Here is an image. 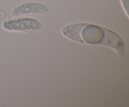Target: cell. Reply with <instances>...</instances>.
<instances>
[{"label":"cell","instance_id":"cell-2","mask_svg":"<svg viewBox=\"0 0 129 107\" xmlns=\"http://www.w3.org/2000/svg\"><path fill=\"white\" fill-rule=\"evenodd\" d=\"M3 28L8 31L29 32L40 30L42 28V24L39 20L32 18H21L4 21Z\"/></svg>","mask_w":129,"mask_h":107},{"label":"cell","instance_id":"cell-4","mask_svg":"<svg viewBox=\"0 0 129 107\" xmlns=\"http://www.w3.org/2000/svg\"><path fill=\"white\" fill-rule=\"evenodd\" d=\"M122 5L123 6V9L125 10L126 13L127 14V10H128V0H120Z\"/></svg>","mask_w":129,"mask_h":107},{"label":"cell","instance_id":"cell-5","mask_svg":"<svg viewBox=\"0 0 129 107\" xmlns=\"http://www.w3.org/2000/svg\"><path fill=\"white\" fill-rule=\"evenodd\" d=\"M5 16H6V13H5V11L1 10V9H0V21L2 19H3L5 17Z\"/></svg>","mask_w":129,"mask_h":107},{"label":"cell","instance_id":"cell-3","mask_svg":"<svg viewBox=\"0 0 129 107\" xmlns=\"http://www.w3.org/2000/svg\"><path fill=\"white\" fill-rule=\"evenodd\" d=\"M49 9L40 3H25L15 8L12 11L13 16H18L26 14H47Z\"/></svg>","mask_w":129,"mask_h":107},{"label":"cell","instance_id":"cell-1","mask_svg":"<svg viewBox=\"0 0 129 107\" xmlns=\"http://www.w3.org/2000/svg\"><path fill=\"white\" fill-rule=\"evenodd\" d=\"M62 33L76 42L105 45L114 50L120 56L125 55L123 40L117 33L107 28L88 23H77L64 26Z\"/></svg>","mask_w":129,"mask_h":107}]
</instances>
